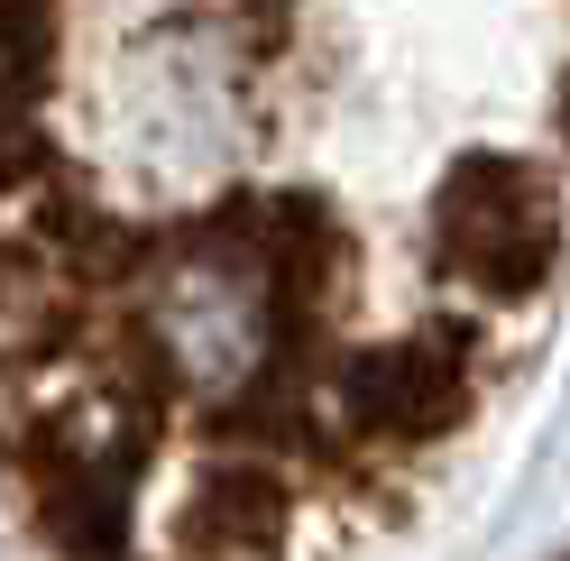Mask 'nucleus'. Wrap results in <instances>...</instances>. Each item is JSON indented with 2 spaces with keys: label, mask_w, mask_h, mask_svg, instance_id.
<instances>
[{
  "label": "nucleus",
  "mask_w": 570,
  "mask_h": 561,
  "mask_svg": "<svg viewBox=\"0 0 570 561\" xmlns=\"http://www.w3.org/2000/svg\"><path fill=\"white\" fill-rule=\"evenodd\" d=\"M561 561H570V552H561Z\"/></svg>",
  "instance_id": "obj_1"
}]
</instances>
